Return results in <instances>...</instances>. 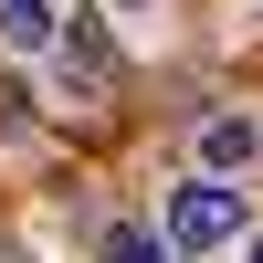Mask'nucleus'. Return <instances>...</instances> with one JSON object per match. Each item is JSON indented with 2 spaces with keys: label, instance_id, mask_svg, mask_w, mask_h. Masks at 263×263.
Wrapping results in <instances>:
<instances>
[{
  "label": "nucleus",
  "instance_id": "nucleus-1",
  "mask_svg": "<svg viewBox=\"0 0 263 263\" xmlns=\"http://www.w3.org/2000/svg\"><path fill=\"white\" fill-rule=\"evenodd\" d=\"M168 242H179V253H221V242H242V190L190 179L179 200H168Z\"/></svg>",
  "mask_w": 263,
  "mask_h": 263
},
{
  "label": "nucleus",
  "instance_id": "nucleus-2",
  "mask_svg": "<svg viewBox=\"0 0 263 263\" xmlns=\"http://www.w3.org/2000/svg\"><path fill=\"white\" fill-rule=\"evenodd\" d=\"M0 42L11 53H42L53 42V0H0Z\"/></svg>",
  "mask_w": 263,
  "mask_h": 263
},
{
  "label": "nucleus",
  "instance_id": "nucleus-3",
  "mask_svg": "<svg viewBox=\"0 0 263 263\" xmlns=\"http://www.w3.org/2000/svg\"><path fill=\"white\" fill-rule=\"evenodd\" d=\"M253 147H263V137H253V116H211V126H200V158H211V168H242Z\"/></svg>",
  "mask_w": 263,
  "mask_h": 263
},
{
  "label": "nucleus",
  "instance_id": "nucleus-4",
  "mask_svg": "<svg viewBox=\"0 0 263 263\" xmlns=\"http://www.w3.org/2000/svg\"><path fill=\"white\" fill-rule=\"evenodd\" d=\"M105 263H168V242H158V232H116V242H105Z\"/></svg>",
  "mask_w": 263,
  "mask_h": 263
},
{
  "label": "nucleus",
  "instance_id": "nucleus-5",
  "mask_svg": "<svg viewBox=\"0 0 263 263\" xmlns=\"http://www.w3.org/2000/svg\"><path fill=\"white\" fill-rule=\"evenodd\" d=\"M116 11H137V0H116Z\"/></svg>",
  "mask_w": 263,
  "mask_h": 263
},
{
  "label": "nucleus",
  "instance_id": "nucleus-6",
  "mask_svg": "<svg viewBox=\"0 0 263 263\" xmlns=\"http://www.w3.org/2000/svg\"><path fill=\"white\" fill-rule=\"evenodd\" d=\"M253 263H263V242H253Z\"/></svg>",
  "mask_w": 263,
  "mask_h": 263
}]
</instances>
